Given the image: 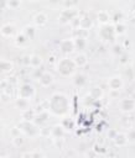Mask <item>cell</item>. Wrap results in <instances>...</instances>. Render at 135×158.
<instances>
[{"mask_svg": "<svg viewBox=\"0 0 135 158\" xmlns=\"http://www.w3.org/2000/svg\"><path fill=\"white\" fill-rule=\"evenodd\" d=\"M89 95L93 98V99H99L102 95H103V90L99 88V87H94V88H92V90H91V94Z\"/></svg>", "mask_w": 135, "mask_h": 158, "instance_id": "obj_16", "label": "cell"}, {"mask_svg": "<svg viewBox=\"0 0 135 158\" xmlns=\"http://www.w3.org/2000/svg\"><path fill=\"white\" fill-rule=\"evenodd\" d=\"M76 62L72 59H62L58 63V72L61 73L62 76H69L71 73H73V70L76 69Z\"/></svg>", "mask_w": 135, "mask_h": 158, "instance_id": "obj_2", "label": "cell"}, {"mask_svg": "<svg viewBox=\"0 0 135 158\" xmlns=\"http://www.w3.org/2000/svg\"><path fill=\"white\" fill-rule=\"evenodd\" d=\"M76 45H75V41H72V40H65V41H62L61 42V51L63 52V53H71V52H73Z\"/></svg>", "mask_w": 135, "mask_h": 158, "instance_id": "obj_5", "label": "cell"}, {"mask_svg": "<svg viewBox=\"0 0 135 158\" xmlns=\"http://www.w3.org/2000/svg\"><path fill=\"white\" fill-rule=\"evenodd\" d=\"M124 30H125V26H124L123 24H118L115 26V32H118V34H123Z\"/></svg>", "mask_w": 135, "mask_h": 158, "instance_id": "obj_29", "label": "cell"}, {"mask_svg": "<svg viewBox=\"0 0 135 158\" xmlns=\"http://www.w3.org/2000/svg\"><path fill=\"white\" fill-rule=\"evenodd\" d=\"M34 88L30 85V84H24V85L20 88V97L21 98H25V99H29L34 95Z\"/></svg>", "mask_w": 135, "mask_h": 158, "instance_id": "obj_6", "label": "cell"}, {"mask_svg": "<svg viewBox=\"0 0 135 158\" xmlns=\"http://www.w3.org/2000/svg\"><path fill=\"white\" fill-rule=\"evenodd\" d=\"M97 17H98V21H100V22H107V21L109 20V16L106 11H99Z\"/></svg>", "mask_w": 135, "mask_h": 158, "instance_id": "obj_23", "label": "cell"}, {"mask_svg": "<svg viewBox=\"0 0 135 158\" xmlns=\"http://www.w3.org/2000/svg\"><path fill=\"white\" fill-rule=\"evenodd\" d=\"M8 4H9V0H0V7L2 9H5Z\"/></svg>", "mask_w": 135, "mask_h": 158, "instance_id": "obj_34", "label": "cell"}, {"mask_svg": "<svg viewBox=\"0 0 135 158\" xmlns=\"http://www.w3.org/2000/svg\"><path fill=\"white\" fill-rule=\"evenodd\" d=\"M63 127L67 129V130H71V129H72V122L68 121V120H65V121H63Z\"/></svg>", "mask_w": 135, "mask_h": 158, "instance_id": "obj_31", "label": "cell"}, {"mask_svg": "<svg viewBox=\"0 0 135 158\" xmlns=\"http://www.w3.org/2000/svg\"><path fill=\"white\" fill-rule=\"evenodd\" d=\"M40 82H41V84H42L44 87H48L50 84L54 82V79H52V76H51L50 73H44V74L41 76V78H40Z\"/></svg>", "mask_w": 135, "mask_h": 158, "instance_id": "obj_11", "label": "cell"}, {"mask_svg": "<svg viewBox=\"0 0 135 158\" xmlns=\"http://www.w3.org/2000/svg\"><path fill=\"white\" fill-rule=\"evenodd\" d=\"M26 35H20L19 37H17V42H20V43H23V42H25V40H26Z\"/></svg>", "mask_w": 135, "mask_h": 158, "instance_id": "obj_36", "label": "cell"}, {"mask_svg": "<svg viewBox=\"0 0 135 158\" xmlns=\"http://www.w3.org/2000/svg\"><path fill=\"white\" fill-rule=\"evenodd\" d=\"M120 108L123 111H133L135 109V101L133 99H124L120 104Z\"/></svg>", "mask_w": 135, "mask_h": 158, "instance_id": "obj_8", "label": "cell"}, {"mask_svg": "<svg viewBox=\"0 0 135 158\" xmlns=\"http://www.w3.org/2000/svg\"><path fill=\"white\" fill-rule=\"evenodd\" d=\"M118 95V91L115 90V89H113V91H112V97H117Z\"/></svg>", "mask_w": 135, "mask_h": 158, "instance_id": "obj_39", "label": "cell"}, {"mask_svg": "<svg viewBox=\"0 0 135 158\" xmlns=\"http://www.w3.org/2000/svg\"><path fill=\"white\" fill-rule=\"evenodd\" d=\"M25 35L27 36V37H34V35H35V28L34 27H27L26 28V32H25Z\"/></svg>", "mask_w": 135, "mask_h": 158, "instance_id": "obj_26", "label": "cell"}, {"mask_svg": "<svg viewBox=\"0 0 135 158\" xmlns=\"http://www.w3.org/2000/svg\"><path fill=\"white\" fill-rule=\"evenodd\" d=\"M41 133H42L44 136H47V135H50V133H51V131H50V130H46V129H42Z\"/></svg>", "mask_w": 135, "mask_h": 158, "instance_id": "obj_37", "label": "cell"}, {"mask_svg": "<svg viewBox=\"0 0 135 158\" xmlns=\"http://www.w3.org/2000/svg\"><path fill=\"white\" fill-rule=\"evenodd\" d=\"M46 21H47V16H46L44 13H40V14H37V15L35 16V22H36V25H38V26L45 25Z\"/></svg>", "mask_w": 135, "mask_h": 158, "instance_id": "obj_15", "label": "cell"}, {"mask_svg": "<svg viewBox=\"0 0 135 158\" xmlns=\"http://www.w3.org/2000/svg\"><path fill=\"white\" fill-rule=\"evenodd\" d=\"M75 62H76V64H77V66H84V64H86V62H87V58H86L84 55H78V56L76 57Z\"/></svg>", "mask_w": 135, "mask_h": 158, "instance_id": "obj_21", "label": "cell"}, {"mask_svg": "<svg viewBox=\"0 0 135 158\" xmlns=\"http://www.w3.org/2000/svg\"><path fill=\"white\" fill-rule=\"evenodd\" d=\"M0 68H2V72L3 73H5V72L11 70L13 64H11V62H9V61H3L2 64H0Z\"/></svg>", "mask_w": 135, "mask_h": 158, "instance_id": "obj_20", "label": "cell"}, {"mask_svg": "<svg viewBox=\"0 0 135 158\" xmlns=\"http://www.w3.org/2000/svg\"><path fill=\"white\" fill-rule=\"evenodd\" d=\"M92 20L88 17V16H84L83 19H81V27L82 28H84V30H88L92 27Z\"/></svg>", "mask_w": 135, "mask_h": 158, "instance_id": "obj_17", "label": "cell"}, {"mask_svg": "<svg viewBox=\"0 0 135 158\" xmlns=\"http://www.w3.org/2000/svg\"><path fill=\"white\" fill-rule=\"evenodd\" d=\"M127 137H128V141H130V142H135V129L129 131V133H128Z\"/></svg>", "mask_w": 135, "mask_h": 158, "instance_id": "obj_27", "label": "cell"}, {"mask_svg": "<svg viewBox=\"0 0 135 158\" xmlns=\"http://www.w3.org/2000/svg\"><path fill=\"white\" fill-rule=\"evenodd\" d=\"M14 32V27L11 25H6V26H3L2 28V34L5 35V36H9V35H11Z\"/></svg>", "mask_w": 135, "mask_h": 158, "instance_id": "obj_22", "label": "cell"}, {"mask_svg": "<svg viewBox=\"0 0 135 158\" xmlns=\"http://www.w3.org/2000/svg\"><path fill=\"white\" fill-rule=\"evenodd\" d=\"M30 63L32 64L34 67H38L41 64V58L38 56H32V57H30Z\"/></svg>", "mask_w": 135, "mask_h": 158, "instance_id": "obj_24", "label": "cell"}, {"mask_svg": "<svg viewBox=\"0 0 135 158\" xmlns=\"http://www.w3.org/2000/svg\"><path fill=\"white\" fill-rule=\"evenodd\" d=\"M127 61H128V55H125V53L123 52V53L120 55V62H121V63H125Z\"/></svg>", "mask_w": 135, "mask_h": 158, "instance_id": "obj_32", "label": "cell"}, {"mask_svg": "<svg viewBox=\"0 0 135 158\" xmlns=\"http://www.w3.org/2000/svg\"><path fill=\"white\" fill-rule=\"evenodd\" d=\"M121 79L119 78V77H114V78H112L110 80H109V87L112 88V89H115V90H118L120 87H121Z\"/></svg>", "mask_w": 135, "mask_h": 158, "instance_id": "obj_14", "label": "cell"}, {"mask_svg": "<svg viewBox=\"0 0 135 158\" xmlns=\"http://www.w3.org/2000/svg\"><path fill=\"white\" fill-rule=\"evenodd\" d=\"M108 136H109V139H113V140H114V137L117 136V131H115V130H110V131L108 132Z\"/></svg>", "mask_w": 135, "mask_h": 158, "instance_id": "obj_33", "label": "cell"}, {"mask_svg": "<svg viewBox=\"0 0 135 158\" xmlns=\"http://www.w3.org/2000/svg\"><path fill=\"white\" fill-rule=\"evenodd\" d=\"M24 118H25V120H32V119H35V114L32 110H26Z\"/></svg>", "mask_w": 135, "mask_h": 158, "instance_id": "obj_25", "label": "cell"}, {"mask_svg": "<svg viewBox=\"0 0 135 158\" xmlns=\"http://www.w3.org/2000/svg\"><path fill=\"white\" fill-rule=\"evenodd\" d=\"M9 5L15 9V7H17L20 5V0H9Z\"/></svg>", "mask_w": 135, "mask_h": 158, "instance_id": "obj_30", "label": "cell"}, {"mask_svg": "<svg viewBox=\"0 0 135 158\" xmlns=\"http://www.w3.org/2000/svg\"><path fill=\"white\" fill-rule=\"evenodd\" d=\"M72 25H73L75 27L76 26H81V20L79 19H73V20H72Z\"/></svg>", "mask_w": 135, "mask_h": 158, "instance_id": "obj_35", "label": "cell"}, {"mask_svg": "<svg viewBox=\"0 0 135 158\" xmlns=\"http://www.w3.org/2000/svg\"><path fill=\"white\" fill-rule=\"evenodd\" d=\"M76 14H77V11H71V10H66V11H63V13L61 14V16H60V22H61V24H66V22H68V21L73 20L75 16H76Z\"/></svg>", "mask_w": 135, "mask_h": 158, "instance_id": "obj_7", "label": "cell"}, {"mask_svg": "<svg viewBox=\"0 0 135 158\" xmlns=\"http://www.w3.org/2000/svg\"><path fill=\"white\" fill-rule=\"evenodd\" d=\"M73 82H75V84L77 87H83L86 84V82H87V77L84 74H82V73H79V74H76Z\"/></svg>", "mask_w": 135, "mask_h": 158, "instance_id": "obj_12", "label": "cell"}, {"mask_svg": "<svg viewBox=\"0 0 135 158\" xmlns=\"http://www.w3.org/2000/svg\"><path fill=\"white\" fill-rule=\"evenodd\" d=\"M11 133H13V135L15 136V135H17V133H19V130H17V129L15 127V129H13V131H11Z\"/></svg>", "mask_w": 135, "mask_h": 158, "instance_id": "obj_38", "label": "cell"}, {"mask_svg": "<svg viewBox=\"0 0 135 158\" xmlns=\"http://www.w3.org/2000/svg\"><path fill=\"white\" fill-rule=\"evenodd\" d=\"M30 1H38V0H30Z\"/></svg>", "mask_w": 135, "mask_h": 158, "instance_id": "obj_40", "label": "cell"}, {"mask_svg": "<svg viewBox=\"0 0 135 158\" xmlns=\"http://www.w3.org/2000/svg\"><path fill=\"white\" fill-rule=\"evenodd\" d=\"M19 129L21 130L24 133H26L27 136H30V137H32V136H36L37 132H38V129H37L36 124L31 122L30 120H26V121L21 122V124L19 125Z\"/></svg>", "mask_w": 135, "mask_h": 158, "instance_id": "obj_3", "label": "cell"}, {"mask_svg": "<svg viewBox=\"0 0 135 158\" xmlns=\"http://www.w3.org/2000/svg\"><path fill=\"white\" fill-rule=\"evenodd\" d=\"M16 106H17L19 109H21V110H27V108H29V103H27V100H26L25 98L19 99V100L16 101Z\"/></svg>", "mask_w": 135, "mask_h": 158, "instance_id": "obj_19", "label": "cell"}, {"mask_svg": "<svg viewBox=\"0 0 135 158\" xmlns=\"http://www.w3.org/2000/svg\"><path fill=\"white\" fill-rule=\"evenodd\" d=\"M113 53H114V55H121V53H123V49H121V47H120L119 45L114 46V47H113Z\"/></svg>", "mask_w": 135, "mask_h": 158, "instance_id": "obj_28", "label": "cell"}, {"mask_svg": "<svg viewBox=\"0 0 135 158\" xmlns=\"http://www.w3.org/2000/svg\"><path fill=\"white\" fill-rule=\"evenodd\" d=\"M100 36L107 41H113L115 37V28L110 25H104L100 28Z\"/></svg>", "mask_w": 135, "mask_h": 158, "instance_id": "obj_4", "label": "cell"}, {"mask_svg": "<svg viewBox=\"0 0 135 158\" xmlns=\"http://www.w3.org/2000/svg\"><path fill=\"white\" fill-rule=\"evenodd\" d=\"M127 141H128V137L123 133H117V136L114 137V142H115L117 146H124L127 143Z\"/></svg>", "mask_w": 135, "mask_h": 158, "instance_id": "obj_13", "label": "cell"}, {"mask_svg": "<svg viewBox=\"0 0 135 158\" xmlns=\"http://www.w3.org/2000/svg\"><path fill=\"white\" fill-rule=\"evenodd\" d=\"M51 135H52L55 139L63 137V135H65V127H63V126H55V127L51 129Z\"/></svg>", "mask_w": 135, "mask_h": 158, "instance_id": "obj_9", "label": "cell"}, {"mask_svg": "<svg viewBox=\"0 0 135 158\" xmlns=\"http://www.w3.org/2000/svg\"><path fill=\"white\" fill-rule=\"evenodd\" d=\"M50 109L55 115L62 116L68 111V101L63 94H55L50 100Z\"/></svg>", "mask_w": 135, "mask_h": 158, "instance_id": "obj_1", "label": "cell"}, {"mask_svg": "<svg viewBox=\"0 0 135 158\" xmlns=\"http://www.w3.org/2000/svg\"><path fill=\"white\" fill-rule=\"evenodd\" d=\"M34 120H35V124L36 125H44L48 120V114L46 111H41L40 114L36 115Z\"/></svg>", "mask_w": 135, "mask_h": 158, "instance_id": "obj_10", "label": "cell"}, {"mask_svg": "<svg viewBox=\"0 0 135 158\" xmlns=\"http://www.w3.org/2000/svg\"><path fill=\"white\" fill-rule=\"evenodd\" d=\"M75 45H76V48L78 49H83L86 47V37H81L78 36L76 40H75Z\"/></svg>", "mask_w": 135, "mask_h": 158, "instance_id": "obj_18", "label": "cell"}]
</instances>
